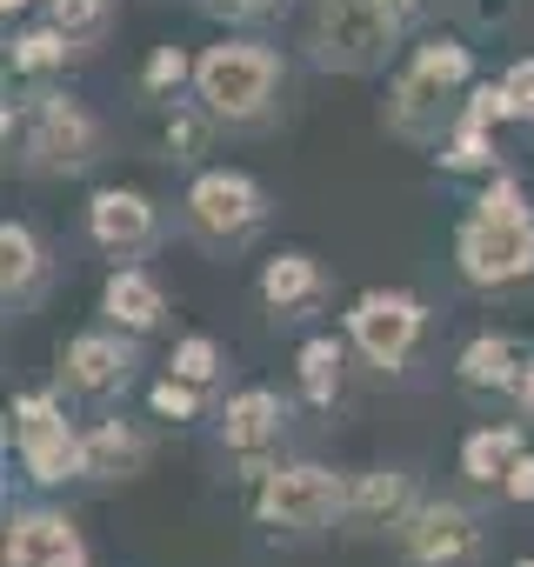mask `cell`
Wrapping results in <instances>:
<instances>
[{
	"label": "cell",
	"instance_id": "cell-6",
	"mask_svg": "<svg viewBox=\"0 0 534 567\" xmlns=\"http://www.w3.org/2000/svg\"><path fill=\"white\" fill-rule=\"evenodd\" d=\"M401 41L408 34L394 28V14L381 8V0H308L301 48L328 74H374Z\"/></svg>",
	"mask_w": 534,
	"mask_h": 567
},
{
	"label": "cell",
	"instance_id": "cell-2",
	"mask_svg": "<svg viewBox=\"0 0 534 567\" xmlns=\"http://www.w3.org/2000/svg\"><path fill=\"white\" fill-rule=\"evenodd\" d=\"M468 87H474V48H468L461 34H421V41L408 48V61L394 68V81H388L381 121H388L394 141L434 147V141L454 127Z\"/></svg>",
	"mask_w": 534,
	"mask_h": 567
},
{
	"label": "cell",
	"instance_id": "cell-30",
	"mask_svg": "<svg viewBox=\"0 0 534 567\" xmlns=\"http://www.w3.org/2000/svg\"><path fill=\"white\" fill-rule=\"evenodd\" d=\"M501 94H507V121L534 127V54L507 61V74H501Z\"/></svg>",
	"mask_w": 534,
	"mask_h": 567
},
{
	"label": "cell",
	"instance_id": "cell-34",
	"mask_svg": "<svg viewBox=\"0 0 534 567\" xmlns=\"http://www.w3.org/2000/svg\"><path fill=\"white\" fill-rule=\"evenodd\" d=\"M527 421H534V354H527V368H521V381H514V394H507Z\"/></svg>",
	"mask_w": 534,
	"mask_h": 567
},
{
	"label": "cell",
	"instance_id": "cell-16",
	"mask_svg": "<svg viewBox=\"0 0 534 567\" xmlns=\"http://www.w3.org/2000/svg\"><path fill=\"white\" fill-rule=\"evenodd\" d=\"M281 427H288V401L275 388H234L214 414V434L234 461H267L281 447Z\"/></svg>",
	"mask_w": 534,
	"mask_h": 567
},
{
	"label": "cell",
	"instance_id": "cell-8",
	"mask_svg": "<svg viewBox=\"0 0 534 567\" xmlns=\"http://www.w3.org/2000/svg\"><path fill=\"white\" fill-rule=\"evenodd\" d=\"M348 514V474L321 461H275L254 481V520L267 534H328Z\"/></svg>",
	"mask_w": 534,
	"mask_h": 567
},
{
	"label": "cell",
	"instance_id": "cell-13",
	"mask_svg": "<svg viewBox=\"0 0 534 567\" xmlns=\"http://www.w3.org/2000/svg\"><path fill=\"white\" fill-rule=\"evenodd\" d=\"M88 240L107 260H141L161 240V207L147 187H94L88 194Z\"/></svg>",
	"mask_w": 534,
	"mask_h": 567
},
{
	"label": "cell",
	"instance_id": "cell-22",
	"mask_svg": "<svg viewBox=\"0 0 534 567\" xmlns=\"http://www.w3.org/2000/svg\"><path fill=\"white\" fill-rule=\"evenodd\" d=\"M295 381H301V401L308 408H335L341 401V381H348V334H315L295 348Z\"/></svg>",
	"mask_w": 534,
	"mask_h": 567
},
{
	"label": "cell",
	"instance_id": "cell-18",
	"mask_svg": "<svg viewBox=\"0 0 534 567\" xmlns=\"http://www.w3.org/2000/svg\"><path fill=\"white\" fill-rule=\"evenodd\" d=\"M101 321L121 328V334H134V341H147V334L167 328V288H161L147 267L121 260V267L101 280Z\"/></svg>",
	"mask_w": 534,
	"mask_h": 567
},
{
	"label": "cell",
	"instance_id": "cell-11",
	"mask_svg": "<svg viewBox=\"0 0 534 567\" xmlns=\"http://www.w3.org/2000/svg\"><path fill=\"white\" fill-rule=\"evenodd\" d=\"M481 547H487L481 514L461 507V501H434V494H428V501L408 514V527L394 534V554H401L408 567H474Z\"/></svg>",
	"mask_w": 534,
	"mask_h": 567
},
{
	"label": "cell",
	"instance_id": "cell-4",
	"mask_svg": "<svg viewBox=\"0 0 534 567\" xmlns=\"http://www.w3.org/2000/svg\"><path fill=\"white\" fill-rule=\"evenodd\" d=\"M281 87H288V54L275 41L220 34L214 48L194 54V101L220 127H260L281 107Z\"/></svg>",
	"mask_w": 534,
	"mask_h": 567
},
{
	"label": "cell",
	"instance_id": "cell-36",
	"mask_svg": "<svg viewBox=\"0 0 534 567\" xmlns=\"http://www.w3.org/2000/svg\"><path fill=\"white\" fill-rule=\"evenodd\" d=\"M514 567H534V554H527V560H514Z\"/></svg>",
	"mask_w": 534,
	"mask_h": 567
},
{
	"label": "cell",
	"instance_id": "cell-10",
	"mask_svg": "<svg viewBox=\"0 0 534 567\" xmlns=\"http://www.w3.org/2000/svg\"><path fill=\"white\" fill-rule=\"evenodd\" d=\"M134 368H141V341L121 334V328L68 334L61 354H54V381H61V394H81V401H121V394L134 388Z\"/></svg>",
	"mask_w": 534,
	"mask_h": 567
},
{
	"label": "cell",
	"instance_id": "cell-33",
	"mask_svg": "<svg viewBox=\"0 0 534 567\" xmlns=\"http://www.w3.org/2000/svg\"><path fill=\"white\" fill-rule=\"evenodd\" d=\"M461 8H468L481 28H507V21H514V0H461Z\"/></svg>",
	"mask_w": 534,
	"mask_h": 567
},
{
	"label": "cell",
	"instance_id": "cell-27",
	"mask_svg": "<svg viewBox=\"0 0 534 567\" xmlns=\"http://www.w3.org/2000/svg\"><path fill=\"white\" fill-rule=\"evenodd\" d=\"M141 94L147 101H181V94H194V54L187 48H154L147 61H141Z\"/></svg>",
	"mask_w": 534,
	"mask_h": 567
},
{
	"label": "cell",
	"instance_id": "cell-9",
	"mask_svg": "<svg viewBox=\"0 0 534 567\" xmlns=\"http://www.w3.org/2000/svg\"><path fill=\"white\" fill-rule=\"evenodd\" d=\"M428 328H434V308H428L414 288H368V295H355L348 315H341L348 348H355L374 374H401V368L421 354Z\"/></svg>",
	"mask_w": 534,
	"mask_h": 567
},
{
	"label": "cell",
	"instance_id": "cell-5",
	"mask_svg": "<svg viewBox=\"0 0 534 567\" xmlns=\"http://www.w3.org/2000/svg\"><path fill=\"white\" fill-rule=\"evenodd\" d=\"M8 447L21 454V474L34 487L88 481V427H74L61 388H21L8 408Z\"/></svg>",
	"mask_w": 534,
	"mask_h": 567
},
{
	"label": "cell",
	"instance_id": "cell-23",
	"mask_svg": "<svg viewBox=\"0 0 534 567\" xmlns=\"http://www.w3.org/2000/svg\"><path fill=\"white\" fill-rule=\"evenodd\" d=\"M81 48L54 28V21H34V28H14V41H8V68L21 74V81H48V74H61L68 61H74Z\"/></svg>",
	"mask_w": 534,
	"mask_h": 567
},
{
	"label": "cell",
	"instance_id": "cell-26",
	"mask_svg": "<svg viewBox=\"0 0 534 567\" xmlns=\"http://www.w3.org/2000/svg\"><path fill=\"white\" fill-rule=\"evenodd\" d=\"M48 21H54L81 54H94V48L114 34V0H48Z\"/></svg>",
	"mask_w": 534,
	"mask_h": 567
},
{
	"label": "cell",
	"instance_id": "cell-35",
	"mask_svg": "<svg viewBox=\"0 0 534 567\" xmlns=\"http://www.w3.org/2000/svg\"><path fill=\"white\" fill-rule=\"evenodd\" d=\"M28 8H34V0H0V14H8V21H14V14H28Z\"/></svg>",
	"mask_w": 534,
	"mask_h": 567
},
{
	"label": "cell",
	"instance_id": "cell-17",
	"mask_svg": "<svg viewBox=\"0 0 534 567\" xmlns=\"http://www.w3.org/2000/svg\"><path fill=\"white\" fill-rule=\"evenodd\" d=\"M48 288H54V254H48V240L28 220H0V301H8V315L41 308Z\"/></svg>",
	"mask_w": 534,
	"mask_h": 567
},
{
	"label": "cell",
	"instance_id": "cell-20",
	"mask_svg": "<svg viewBox=\"0 0 534 567\" xmlns=\"http://www.w3.org/2000/svg\"><path fill=\"white\" fill-rule=\"evenodd\" d=\"M154 461V434L127 414L88 421V481H134Z\"/></svg>",
	"mask_w": 534,
	"mask_h": 567
},
{
	"label": "cell",
	"instance_id": "cell-14",
	"mask_svg": "<svg viewBox=\"0 0 534 567\" xmlns=\"http://www.w3.org/2000/svg\"><path fill=\"white\" fill-rule=\"evenodd\" d=\"M254 295H260V308H267V315L301 321V315L328 308L335 280H328L321 254H308V247H281V254H267V260H260V274H254Z\"/></svg>",
	"mask_w": 534,
	"mask_h": 567
},
{
	"label": "cell",
	"instance_id": "cell-28",
	"mask_svg": "<svg viewBox=\"0 0 534 567\" xmlns=\"http://www.w3.org/2000/svg\"><path fill=\"white\" fill-rule=\"evenodd\" d=\"M167 374H181V381H194V388H214V381L227 374V348H220L214 334H181L174 354H167Z\"/></svg>",
	"mask_w": 534,
	"mask_h": 567
},
{
	"label": "cell",
	"instance_id": "cell-3",
	"mask_svg": "<svg viewBox=\"0 0 534 567\" xmlns=\"http://www.w3.org/2000/svg\"><path fill=\"white\" fill-rule=\"evenodd\" d=\"M0 141H8V161H21L28 174L68 181L88 174L107 154V127L88 101L61 94V87H28L0 107Z\"/></svg>",
	"mask_w": 534,
	"mask_h": 567
},
{
	"label": "cell",
	"instance_id": "cell-12",
	"mask_svg": "<svg viewBox=\"0 0 534 567\" xmlns=\"http://www.w3.org/2000/svg\"><path fill=\"white\" fill-rule=\"evenodd\" d=\"M0 560L8 567H94L88 534L68 507H8V540H0Z\"/></svg>",
	"mask_w": 534,
	"mask_h": 567
},
{
	"label": "cell",
	"instance_id": "cell-19",
	"mask_svg": "<svg viewBox=\"0 0 534 567\" xmlns=\"http://www.w3.org/2000/svg\"><path fill=\"white\" fill-rule=\"evenodd\" d=\"M521 368H527V348H521L514 334H501V328L468 334L461 354H454V381H461L468 394H514Z\"/></svg>",
	"mask_w": 534,
	"mask_h": 567
},
{
	"label": "cell",
	"instance_id": "cell-7",
	"mask_svg": "<svg viewBox=\"0 0 534 567\" xmlns=\"http://www.w3.org/2000/svg\"><path fill=\"white\" fill-rule=\"evenodd\" d=\"M267 214H275V200H267V187L247 167H201L181 194V227L214 254L247 247L267 227Z\"/></svg>",
	"mask_w": 534,
	"mask_h": 567
},
{
	"label": "cell",
	"instance_id": "cell-21",
	"mask_svg": "<svg viewBox=\"0 0 534 567\" xmlns=\"http://www.w3.org/2000/svg\"><path fill=\"white\" fill-rule=\"evenodd\" d=\"M527 454V434H521V421H481L468 441H461V474L474 481V487H501L507 481V467Z\"/></svg>",
	"mask_w": 534,
	"mask_h": 567
},
{
	"label": "cell",
	"instance_id": "cell-24",
	"mask_svg": "<svg viewBox=\"0 0 534 567\" xmlns=\"http://www.w3.org/2000/svg\"><path fill=\"white\" fill-rule=\"evenodd\" d=\"M214 134H220V121H214L201 101H167V121H161V147H167V161L201 167V161L214 154Z\"/></svg>",
	"mask_w": 534,
	"mask_h": 567
},
{
	"label": "cell",
	"instance_id": "cell-15",
	"mask_svg": "<svg viewBox=\"0 0 534 567\" xmlns=\"http://www.w3.org/2000/svg\"><path fill=\"white\" fill-rule=\"evenodd\" d=\"M421 501L428 494H421V481L408 467H361V474H348V514H341V527H355V534H401Z\"/></svg>",
	"mask_w": 534,
	"mask_h": 567
},
{
	"label": "cell",
	"instance_id": "cell-29",
	"mask_svg": "<svg viewBox=\"0 0 534 567\" xmlns=\"http://www.w3.org/2000/svg\"><path fill=\"white\" fill-rule=\"evenodd\" d=\"M147 414H154V421H174V427H181V421H201V414H207V388H194V381H181V374L161 368V381L147 388Z\"/></svg>",
	"mask_w": 534,
	"mask_h": 567
},
{
	"label": "cell",
	"instance_id": "cell-1",
	"mask_svg": "<svg viewBox=\"0 0 534 567\" xmlns=\"http://www.w3.org/2000/svg\"><path fill=\"white\" fill-rule=\"evenodd\" d=\"M454 267L481 295H507L534 280V200L507 167L487 174L468 214L454 220Z\"/></svg>",
	"mask_w": 534,
	"mask_h": 567
},
{
	"label": "cell",
	"instance_id": "cell-25",
	"mask_svg": "<svg viewBox=\"0 0 534 567\" xmlns=\"http://www.w3.org/2000/svg\"><path fill=\"white\" fill-rule=\"evenodd\" d=\"M434 161H441V174H474V181L501 174V147H494V127L454 121V127L434 141Z\"/></svg>",
	"mask_w": 534,
	"mask_h": 567
},
{
	"label": "cell",
	"instance_id": "cell-31",
	"mask_svg": "<svg viewBox=\"0 0 534 567\" xmlns=\"http://www.w3.org/2000/svg\"><path fill=\"white\" fill-rule=\"evenodd\" d=\"M281 0H201V14H214V21H227V28H254V21H267Z\"/></svg>",
	"mask_w": 534,
	"mask_h": 567
},
{
	"label": "cell",
	"instance_id": "cell-32",
	"mask_svg": "<svg viewBox=\"0 0 534 567\" xmlns=\"http://www.w3.org/2000/svg\"><path fill=\"white\" fill-rule=\"evenodd\" d=\"M494 494H501V501H514V507H534V447L507 467V481H501Z\"/></svg>",
	"mask_w": 534,
	"mask_h": 567
}]
</instances>
